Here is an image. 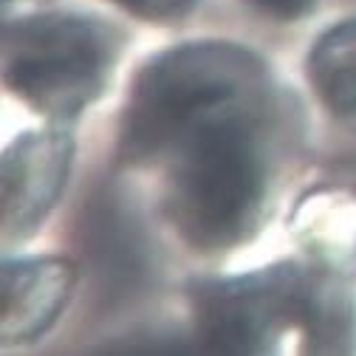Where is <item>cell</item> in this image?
<instances>
[{"label": "cell", "mask_w": 356, "mask_h": 356, "mask_svg": "<svg viewBox=\"0 0 356 356\" xmlns=\"http://www.w3.org/2000/svg\"><path fill=\"white\" fill-rule=\"evenodd\" d=\"M116 3L136 17L164 23V20L184 17L195 6V0H116Z\"/></svg>", "instance_id": "9c48e42d"}, {"label": "cell", "mask_w": 356, "mask_h": 356, "mask_svg": "<svg viewBox=\"0 0 356 356\" xmlns=\"http://www.w3.org/2000/svg\"><path fill=\"white\" fill-rule=\"evenodd\" d=\"M269 105L263 63L229 42H190L159 54L139 74L124 111L122 153L170 159L184 142L232 122H260Z\"/></svg>", "instance_id": "6da1fadb"}, {"label": "cell", "mask_w": 356, "mask_h": 356, "mask_svg": "<svg viewBox=\"0 0 356 356\" xmlns=\"http://www.w3.org/2000/svg\"><path fill=\"white\" fill-rule=\"evenodd\" d=\"M308 297L311 275L289 263L201 283L193 294L198 339L215 353H266L286 331H305Z\"/></svg>", "instance_id": "277c9868"}, {"label": "cell", "mask_w": 356, "mask_h": 356, "mask_svg": "<svg viewBox=\"0 0 356 356\" xmlns=\"http://www.w3.org/2000/svg\"><path fill=\"white\" fill-rule=\"evenodd\" d=\"M74 286V269L60 257L12 260L3 266L0 334L6 342H29L63 311Z\"/></svg>", "instance_id": "8992f818"}, {"label": "cell", "mask_w": 356, "mask_h": 356, "mask_svg": "<svg viewBox=\"0 0 356 356\" xmlns=\"http://www.w3.org/2000/svg\"><path fill=\"white\" fill-rule=\"evenodd\" d=\"M260 122L212 127L170 153L167 212L178 235L201 252L241 243L266 198Z\"/></svg>", "instance_id": "7a4b0ae2"}, {"label": "cell", "mask_w": 356, "mask_h": 356, "mask_svg": "<svg viewBox=\"0 0 356 356\" xmlns=\"http://www.w3.org/2000/svg\"><path fill=\"white\" fill-rule=\"evenodd\" d=\"M254 3L277 17H297L314 3V0H254Z\"/></svg>", "instance_id": "30bf717a"}, {"label": "cell", "mask_w": 356, "mask_h": 356, "mask_svg": "<svg viewBox=\"0 0 356 356\" xmlns=\"http://www.w3.org/2000/svg\"><path fill=\"white\" fill-rule=\"evenodd\" d=\"M116 34L94 17L31 15L3 31V65L12 91L34 111L76 116L113 74Z\"/></svg>", "instance_id": "3957f363"}, {"label": "cell", "mask_w": 356, "mask_h": 356, "mask_svg": "<svg viewBox=\"0 0 356 356\" xmlns=\"http://www.w3.org/2000/svg\"><path fill=\"white\" fill-rule=\"evenodd\" d=\"M74 159L65 130H34L15 139L3 156V235H31L57 204Z\"/></svg>", "instance_id": "5b68a950"}, {"label": "cell", "mask_w": 356, "mask_h": 356, "mask_svg": "<svg viewBox=\"0 0 356 356\" xmlns=\"http://www.w3.org/2000/svg\"><path fill=\"white\" fill-rule=\"evenodd\" d=\"M289 227L297 243L320 269L348 272L356 266V193L345 187H320L300 198Z\"/></svg>", "instance_id": "52a82bcc"}, {"label": "cell", "mask_w": 356, "mask_h": 356, "mask_svg": "<svg viewBox=\"0 0 356 356\" xmlns=\"http://www.w3.org/2000/svg\"><path fill=\"white\" fill-rule=\"evenodd\" d=\"M308 82L337 116L356 113V20L328 29L308 54Z\"/></svg>", "instance_id": "ba28073f"}, {"label": "cell", "mask_w": 356, "mask_h": 356, "mask_svg": "<svg viewBox=\"0 0 356 356\" xmlns=\"http://www.w3.org/2000/svg\"><path fill=\"white\" fill-rule=\"evenodd\" d=\"M6 3H37V0H6Z\"/></svg>", "instance_id": "8fae6325"}]
</instances>
